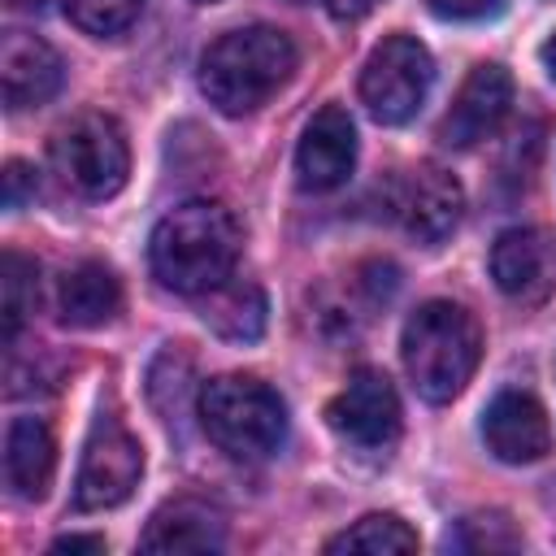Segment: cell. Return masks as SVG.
<instances>
[{
    "label": "cell",
    "mask_w": 556,
    "mask_h": 556,
    "mask_svg": "<svg viewBox=\"0 0 556 556\" xmlns=\"http://www.w3.org/2000/svg\"><path fill=\"white\" fill-rule=\"evenodd\" d=\"M239 222L217 200H187L169 208L148 239V261L161 287L178 295H204L235 274L239 261Z\"/></svg>",
    "instance_id": "1"
},
{
    "label": "cell",
    "mask_w": 556,
    "mask_h": 556,
    "mask_svg": "<svg viewBox=\"0 0 556 556\" xmlns=\"http://www.w3.org/2000/svg\"><path fill=\"white\" fill-rule=\"evenodd\" d=\"M295 65H300V52L287 30L265 26V22L239 26L204 48L200 91L208 96V104L217 113L243 117V113H256L261 104H269V96H278L291 83Z\"/></svg>",
    "instance_id": "2"
},
{
    "label": "cell",
    "mask_w": 556,
    "mask_h": 556,
    "mask_svg": "<svg viewBox=\"0 0 556 556\" xmlns=\"http://www.w3.org/2000/svg\"><path fill=\"white\" fill-rule=\"evenodd\" d=\"M400 356H404V369L417 395L430 404H447L465 391V382L478 369V356H482L478 317L465 304L426 300L404 321Z\"/></svg>",
    "instance_id": "3"
},
{
    "label": "cell",
    "mask_w": 556,
    "mask_h": 556,
    "mask_svg": "<svg viewBox=\"0 0 556 556\" xmlns=\"http://www.w3.org/2000/svg\"><path fill=\"white\" fill-rule=\"evenodd\" d=\"M204 434L235 460H269L287 443V404L252 374H217L195 400Z\"/></svg>",
    "instance_id": "4"
},
{
    "label": "cell",
    "mask_w": 556,
    "mask_h": 556,
    "mask_svg": "<svg viewBox=\"0 0 556 556\" xmlns=\"http://www.w3.org/2000/svg\"><path fill=\"white\" fill-rule=\"evenodd\" d=\"M48 161L70 195L109 200L122 191V182L130 174L126 130L109 113H78L65 126H56V135L48 143Z\"/></svg>",
    "instance_id": "5"
},
{
    "label": "cell",
    "mask_w": 556,
    "mask_h": 556,
    "mask_svg": "<svg viewBox=\"0 0 556 556\" xmlns=\"http://www.w3.org/2000/svg\"><path fill=\"white\" fill-rule=\"evenodd\" d=\"M434 87V61L430 48L417 35H387L374 43V52L361 65V104L382 126H404L417 117Z\"/></svg>",
    "instance_id": "6"
},
{
    "label": "cell",
    "mask_w": 556,
    "mask_h": 556,
    "mask_svg": "<svg viewBox=\"0 0 556 556\" xmlns=\"http://www.w3.org/2000/svg\"><path fill=\"white\" fill-rule=\"evenodd\" d=\"M139 473H143V447H139V439L117 417H100L91 426L87 447H83V460H78L74 508L78 513L117 508L139 486Z\"/></svg>",
    "instance_id": "7"
},
{
    "label": "cell",
    "mask_w": 556,
    "mask_h": 556,
    "mask_svg": "<svg viewBox=\"0 0 556 556\" xmlns=\"http://www.w3.org/2000/svg\"><path fill=\"white\" fill-rule=\"evenodd\" d=\"M330 430L356 452H387L400 439V395L382 369H356L326 404Z\"/></svg>",
    "instance_id": "8"
},
{
    "label": "cell",
    "mask_w": 556,
    "mask_h": 556,
    "mask_svg": "<svg viewBox=\"0 0 556 556\" xmlns=\"http://www.w3.org/2000/svg\"><path fill=\"white\" fill-rule=\"evenodd\" d=\"M486 265L513 304H543L556 291V235L543 226H508L495 235Z\"/></svg>",
    "instance_id": "9"
},
{
    "label": "cell",
    "mask_w": 556,
    "mask_h": 556,
    "mask_svg": "<svg viewBox=\"0 0 556 556\" xmlns=\"http://www.w3.org/2000/svg\"><path fill=\"white\" fill-rule=\"evenodd\" d=\"M460 213H465V191H460L456 174H447V169L434 165V161L408 169V174L395 182V217H400V226H404L417 243H426V248L443 243V239L456 230Z\"/></svg>",
    "instance_id": "10"
},
{
    "label": "cell",
    "mask_w": 556,
    "mask_h": 556,
    "mask_svg": "<svg viewBox=\"0 0 556 556\" xmlns=\"http://www.w3.org/2000/svg\"><path fill=\"white\" fill-rule=\"evenodd\" d=\"M513 109V74L495 61H482L469 70V78L460 83L452 109L439 122V139L447 148H473L482 139H491L504 117Z\"/></svg>",
    "instance_id": "11"
},
{
    "label": "cell",
    "mask_w": 556,
    "mask_h": 556,
    "mask_svg": "<svg viewBox=\"0 0 556 556\" xmlns=\"http://www.w3.org/2000/svg\"><path fill=\"white\" fill-rule=\"evenodd\" d=\"M356 165V126L348 109L326 104L308 117L295 148V182L304 191H334Z\"/></svg>",
    "instance_id": "12"
},
{
    "label": "cell",
    "mask_w": 556,
    "mask_h": 556,
    "mask_svg": "<svg viewBox=\"0 0 556 556\" xmlns=\"http://www.w3.org/2000/svg\"><path fill=\"white\" fill-rule=\"evenodd\" d=\"M482 443L504 465H530L552 452L547 408L530 391H500L482 413Z\"/></svg>",
    "instance_id": "13"
},
{
    "label": "cell",
    "mask_w": 556,
    "mask_h": 556,
    "mask_svg": "<svg viewBox=\"0 0 556 556\" xmlns=\"http://www.w3.org/2000/svg\"><path fill=\"white\" fill-rule=\"evenodd\" d=\"M65 65L56 48L30 30H4L0 39V91L13 113L39 109L61 91Z\"/></svg>",
    "instance_id": "14"
},
{
    "label": "cell",
    "mask_w": 556,
    "mask_h": 556,
    "mask_svg": "<svg viewBox=\"0 0 556 556\" xmlns=\"http://www.w3.org/2000/svg\"><path fill=\"white\" fill-rule=\"evenodd\" d=\"M143 552H222L226 547V517L200 495H178L161 504L139 534Z\"/></svg>",
    "instance_id": "15"
},
{
    "label": "cell",
    "mask_w": 556,
    "mask_h": 556,
    "mask_svg": "<svg viewBox=\"0 0 556 556\" xmlns=\"http://www.w3.org/2000/svg\"><path fill=\"white\" fill-rule=\"evenodd\" d=\"M56 469V439L43 417H13L4 434V478L17 500H43Z\"/></svg>",
    "instance_id": "16"
},
{
    "label": "cell",
    "mask_w": 556,
    "mask_h": 556,
    "mask_svg": "<svg viewBox=\"0 0 556 556\" xmlns=\"http://www.w3.org/2000/svg\"><path fill=\"white\" fill-rule=\"evenodd\" d=\"M117 308H122V282L104 261H78L61 274L56 313H61L65 326L96 330V326L113 321Z\"/></svg>",
    "instance_id": "17"
},
{
    "label": "cell",
    "mask_w": 556,
    "mask_h": 556,
    "mask_svg": "<svg viewBox=\"0 0 556 556\" xmlns=\"http://www.w3.org/2000/svg\"><path fill=\"white\" fill-rule=\"evenodd\" d=\"M200 317L230 343H252L265 330V291L252 278H226L200 295Z\"/></svg>",
    "instance_id": "18"
},
{
    "label": "cell",
    "mask_w": 556,
    "mask_h": 556,
    "mask_svg": "<svg viewBox=\"0 0 556 556\" xmlns=\"http://www.w3.org/2000/svg\"><path fill=\"white\" fill-rule=\"evenodd\" d=\"M326 552H417V530H408V521H400L395 513H369L339 530Z\"/></svg>",
    "instance_id": "19"
},
{
    "label": "cell",
    "mask_w": 556,
    "mask_h": 556,
    "mask_svg": "<svg viewBox=\"0 0 556 556\" xmlns=\"http://www.w3.org/2000/svg\"><path fill=\"white\" fill-rule=\"evenodd\" d=\"M0 295H4V343H13L39 304V265L22 252H4L0 256Z\"/></svg>",
    "instance_id": "20"
},
{
    "label": "cell",
    "mask_w": 556,
    "mask_h": 556,
    "mask_svg": "<svg viewBox=\"0 0 556 556\" xmlns=\"http://www.w3.org/2000/svg\"><path fill=\"white\" fill-rule=\"evenodd\" d=\"M447 547L456 552H517L521 534L504 513H469L447 530Z\"/></svg>",
    "instance_id": "21"
},
{
    "label": "cell",
    "mask_w": 556,
    "mask_h": 556,
    "mask_svg": "<svg viewBox=\"0 0 556 556\" xmlns=\"http://www.w3.org/2000/svg\"><path fill=\"white\" fill-rule=\"evenodd\" d=\"M143 4L148 0H65V13L78 30L109 39V35H122L143 13Z\"/></svg>",
    "instance_id": "22"
},
{
    "label": "cell",
    "mask_w": 556,
    "mask_h": 556,
    "mask_svg": "<svg viewBox=\"0 0 556 556\" xmlns=\"http://www.w3.org/2000/svg\"><path fill=\"white\" fill-rule=\"evenodd\" d=\"M426 4L443 22H482L504 9V0H426Z\"/></svg>",
    "instance_id": "23"
},
{
    "label": "cell",
    "mask_w": 556,
    "mask_h": 556,
    "mask_svg": "<svg viewBox=\"0 0 556 556\" xmlns=\"http://www.w3.org/2000/svg\"><path fill=\"white\" fill-rule=\"evenodd\" d=\"M39 191V178L26 161H9L4 165V208H26Z\"/></svg>",
    "instance_id": "24"
},
{
    "label": "cell",
    "mask_w": 556,
    "mask_h": 556,
    "mask_svg": "<svg viewBox=\"0 0 556 556\" xmlns=\"http://www.w3.org/2000/svg\"><path fill=\"white\" fill-rule=\"evenodd\" d=\"M48 552H56V556L61 552H104V539L100 534H61Z\"/></svg>",
    "instance_id": "25"
},
{
    "label": "cell",
    "mask_w": 556,
    "mask_h": 556,
    "mask_svg": "<svg viewBox=\"0 0 556 556\" xmlns=\"http://www.w3.org/2000/svg\"><path fill=\"white\" fill-rule=\"evenodd\" d=\"M543 70L552 74V83H556V35L543 43Z\"/></svg>",
    "instance_id": "26"
},
{
    "label": "cell",
    "mask_w": 556,
    "mask_h": 556,
    "mask_svg": "<svg viewBox=\"0 0 556 556\" xmlns=\"http://www.w3.org/2000/svg\"><path fill=\"white\" fill-rule=\"evenodd\" d=\"M4 4H9V9H22V13H39L48 0H4Z\"/></svg>",
    "instance_id": "27"
},
{
    "label": "cell",
    "mask_w": 556,
    "mask_h": 556,
    "mask_svg": "<svg viewBox=\"0 0 556 556\" xmlns=\"http://www.w3.org/2000/svg\"><path fill=\"white\" fill-rule=\"evenodd\" d=\"M291 4H313V0H291Z\"/></svg>",
    "instance_id": "28"
},
{
    "label": "cell",
    "mask_w": 556,
    "mask_h": 556,
    "mask_svg": "<svg viewBox=\"0 0 556 556\" xmlns=\"http://www.w3.org/2000/svg\"><path fill=\"white\" fill-rule=\"evenodd\" d=\"M195 4H213V0H195Z\"/></svg>",
    "instance_id": "29"
}]
</instances>
